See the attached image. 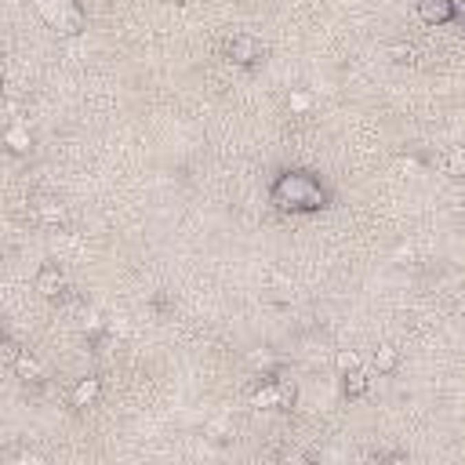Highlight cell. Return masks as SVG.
<instances>
[{"instance_id": "cell-1", "label": "cell", "mask_w": 465, "mask_h": 465, "mask_svg": "<svg viewBox=\"0 0 465 465\" xmlns=\"http://www.w3.org/2000/svg\"><path fill=\"white\" fill-rule=\"evenodd\" d=\"M273 197H277L280 208H320L324 193L316 189L313 178H305V175H288V178H280V186H277Z\"/></svg>"}, {"instance_id": "cell-2", "label": "cell", "mask_w": 465, "mask_h": 465, "mask_svg": "<svg viewBox=\"0 0 465 465\" xmlns=\"http://www.w3.org/2000/svg\"><path fill=\"white\" fill-rule=\"evenodd\" d=\"M36 11L44 15L51 30H58L62 36H76L84 30V15L73 0H36Z\"/></svg>"}, {"instance_id": "cell-3", "label": "cell", "mask_w": 465, "mask_h": 465, "mask_svg": "<svg viewBox=\"0 0 465 465\" xmlns=\"http://www.w3.org/2000/svg\"><path fill=\"white\" fill-rule=\"evenodd\" d=\"M36 291L44 294V299H58L62 291H66V277H62L58 266H44L41 273H36Z\"/></svg>"}, {"instance_id": "cell-4", "label": "cell", "mask_w": 465, "mask_h": 465, "mask_svg": "<svg viewBox=\"0 0 465 465\" xmlns=\"http://www.w3.org/2000/svg\"><path fill=\"white\" fill-rule=\"evenodd\" d=\"M258 55H262V44L255 41V36H232L229 41V58L232 62H240V66H248V62H255Z\"/></svg>"}, {"instance_id": "cell-5", "label": "cell", "mask_w": 465, "mask_h": 465, "mask_svg": "<svg viewBox=\"0 0 465 465\" xmlns=\"http://www.w3.org/2000/svg\"><path fill=\"white\" fill-rule=\"evenodd\" d=\"M418 15L436 25V22H451V15H455V4L451 0H418Z\"/></svg>"}, {"instance_id": "cell-6", "label": "cell", "mask_w": 465, "mask_h": 465, "mask_svg": "<svg viewBox=\"0 0 465 465\" xmlns=\"http://www.w3.org/2000/svg\"><path fill=\"white\" fill-rule=\"evenodd\" d=\"M15 371H19V378H25V382L44 378V367L36 364V360H33L30 353H19V356H15Z\"/></svg>"}, {"instance_id": "cell-7", "label": "cell", "mask_w": 465, "mask_h": 465, "mask_svg": "<svg viewBox=\"0 0 465 465\" xmlns=\"http://www.w3.org/2000/svg\"><path fill=\"white\" fill-rule=\"evenodd\" d=\"M8 146L15 149V153H25V149H30V127H22L19 120H11V127H8Z\"/></svg>"}, {"instance_id": "cell-8", "label": "cell", "mask_w": 465, "mask_h": 465, "mask_svg": "<svg viewBox=\"0 0 465 465\" xmlns=\"http://www.w3.org/2000/svg\"><path fill=\"white\" fill-rule=\"evenodd\" d=\"M95 396H98V382H95V378H84V382L73 389V404H76V407H87Z\"/></svg>"}, {"instance_id": "cell-9", "label": "cell", "mask_w": 465, "mask_h": 465, "mask_svg": "<svg viewBox=\"0 0 465 465\" xmlns=\"http://www.w3.org/2000/svg\"><path fill=\"white\" fill-rule=\"evenodd\" d=\"M444 167H447V175H455V178H465V149H462V146L447 149V157H444Z\"/></svg>"}, {"instance_id": "cell-10", "label": "cell", "mask_w": 465, "mask_h": 465, "mask_svg": "<svg viewBox=\"0 0 465 465\" xmlns=\"http://www.w3.org/2000/svg\"><path fill=\"white\" fill-rule=\"evenodd\" d=\"M36 215H41L47 226H58L62 218H66V211H62V204H55V200H44V204H36Z\"/></svg>"}, {"instance_id": "cell-11", "label": "cell", "mask_w": 465, "mask_h": 465, "mask_svg": "<svg viewBox=\"0 0 465 465\" xmlns=\"http://www.w3.org/2000/svg\"><path fill=\"white\" fill-rule=\"evenodd\" d=\"M367 389V374L360 371V367H353V371H345V393L349 396H360Z\"/></svg>"}, {"instance_id": "cell-12", "label": "cell", "mask_w": 465, "mask_h": 465, "mask_svg": "<svg viewBox=\"0 0 465 465\" xmlns=\"http://www.w3.org/2000/svg\"><path fill=\"white\" fill-rule=\"evenodd\" d=\"M251 404L255 407H277L280 404V385H266V389H258L251 396Z\"/></svg>"}, {"instance_id": "cell-13", "label": "cell", "mask_w": 465, "mask_h": 465, "mask_svg": "<svg viewBox=\"0 0 465 465\" xmlns=\"http://www.w3.org/2000/svg\"><path fill=\"white\" fill-rule=\"evenodd\" d=\"M374 367H378V371H393L396 367V349L393 345H382L378 353H374Z\"/></svg>"}, {"instance_id": "cell-14", "label": "cell", "mask_w": 465, "mask_h": 465, "mask_svg": "<svg viewBox=\"0 0 465 465\" xmlns=\"http://www.w3.org/2000/svg\"><path fill=\"white\" fill-rule=\"evenodd\" d=\"M353 367H360V356L353 353V349H342L338 353V371H353Z\"/></svg>"}, {"instance_id": "cell-15", "label": "cell", "mask_w": 465, "mask_h": 465, "mask_svg": "<svg viewBox=\"0 0 465 465\" xmlns=\"http://www.w3.org/2000/svg\"><path fill=\"white\" fill-rule=\"evenodd\" d=\"M393 58L396 62H411V58H415V47H411V44H393Z\"/></svg>"}, {"instance_id": "cell-16", "label": "cell", "mask_w": 465, "mask_h": 465, "mask_svg": "<svg viewBox=\"0 0 465 465\" xmlns=\"http://www.w3.org/2000/svg\"><path fill=\"white\" fill-rule=\"evenodd\" d=\"M277 385H280V404L288 407L291 400H294V382H277Z\"/></svg>"}, {"instance_id": "cell-17", "label": "cell", "mask_w": 465, "mask_h": 465, "mask_svg": "<svg viewBox=\"0 0 465 465\" xmlns=\"http://www.w3.org/2000/svg\"><path fill=\"white\" fill-rule=\"evenodd\" d=\"M309 106V95H291V109H305Z\"/></svg>"}]
</instances>
